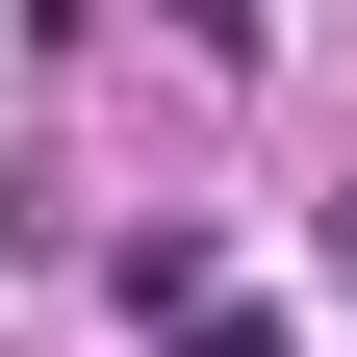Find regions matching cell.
Returning <instances> with one entry per match:
<instances>
[{
    "instance_id": "2",
    "label": "cell",
    "mask_w": 357,
    "mask_h": 357,
    "mask_svg": "<svg viewBox=\"0 0 357 357\" xmlns=\"http://www.w3.org/2000/svg\"><path fill=\"white\" fill-rule=\"evenodd\" d=\"M178 357H306V332H281V306H204V332H178Z\"/></svg>"
},
{
    "instance_id": "3",
    "label": "cell",
    "mask_w": 357,
    "mask_h": 357,
    "mask_svg": "<svg viewBox=\"0 0 357 357\" xmlns=\"http://www.w3.org/2000/svg\"><path fill=\"white\" fill-rule=\"evenodd\" d=\"M332 255H357V204H332Z\"/></svg>"
},
{
    "instance_id": "1",
    "label": "cell",
    "mask_w": 357,
    "mask_h": 357,
    "mask_svg": "<svg viewBox=\"0 0 357 357\" xmlns=\"http://www.w3.org/2000/svg\"><path fill=\"white\" fill-rule=\"evenodd\" d=\"M204 306H230V230H178V204H153V230H128V332H204Z\"/></svg>"
}]
</instances>
